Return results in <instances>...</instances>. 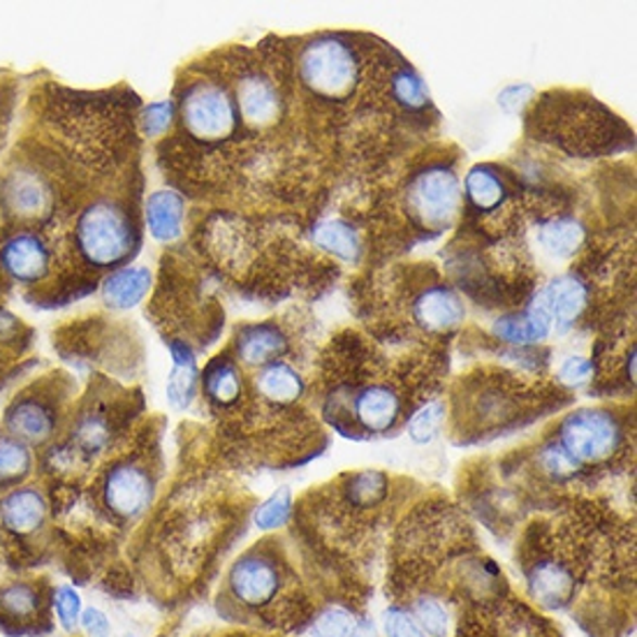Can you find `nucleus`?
I'll return each mask as SVG.
<instances>
[{"instance_id":"28","label":"nucleus","mask_w":637,"mask_h":637,"mask_svg":"<svg viewBox=\"0 0 637 637\" xmlns=\"http://www.w3.org/2000/svg\"><path fill=\"white\" fill-rule=\"evenodd\" d=\"M365 624L346 608H327L314 622V637H359Z\"/></svg>"},{"instance_id":"17","label":"nucleus","mask_w":637,"mask_h":637,"mask_svg":"<svg viewBox=\"0 0 637 637\" xmlns=\"http://www.w3.org/2000/svg\"><path fill=\"white\" fill-rule=\"evenodd\" d=\"M239 355L246 365L269 367L273 359H279L288 351V341L273 324H253L244 327L239 334Z\"/></svg>"},{"instance_id":"14","label":"nucleus","mask_w":637,"mask_h":637,"mask_svg":"<svg viewBox=\"0 0 637 637\" xmlns=\"http://www.w3.org/2000/svg\"><path fill=\"white\" fill-rule=\"evenodd\" d=\"M355 416L371 434H385L402 416V399L385 385H371L355 397Z\"/></svg>"},{"instance_id":"34","label":"nucleus","mask_w":637,"mask_h":637,"mask_svg":"<svg viewBox=\"0 0 637 637\" xmlns=\"http://www.w3.org/2000/svg\"><path fill=\"white\" fill-rule=\"evenodd\" d=\"M543 467L557 477H571L582 469V463L561 443H552L543 450Z\"/></svg>"},{"instance_id":"22","label":"nucleus","mask_w":637,"mask_h":637,"mask_svg":"<svg viewBox=\"0 0 637 637\" xmlns=\"http://www.w3.org/2000/svg\"><path fill=\"white\" fill-rule=\"evenodd\" d=\"M255 385L267 402L281 404V406L297 402L304 392L300 373L292 367L283 365V361H273V365L265 367L260 375L255 378Z\"/></svg>"},{"instance_id":"27","label":"nucleus","mask_w":637,"mask_h":637,"mask_svg":"<svg viewBox=\"0 0 637 637\" xmlns=\"http://www.w3.org/2000/svg\"><path fill=\"white\" fill-rule=\"evenodd\" d=\"M33 467L30 447L12 436H0V485H14Z\"/></svg>"},{"instance_id":"37","label":"nucleus","mask_w":637,"mask_h":637,"mask_svg":"<svg viewBox=\"0 0 637 637\" xmlns=\"http://www.w3.org/2000/svg\"><path fill=\"white\" fill-rule=\"evenodd\" d=\"M79 624H81V628L86 633H89V637H110V630H112L107 614L102 610H98V608L84 610Z\"/></svg>"},{"instance_id":"12","label":"nucleus","mask_w":637,"mask_h":637,"mask_svg":"<svg viewBox=\"0 0 637 637\" xmlns=\"http://www.w3.org/2000/svg\"><path fill=\"white\" fill-rule=\"evenodd\" d=\"M47 498L36 487H16L0 498V524L14 536H30L47 520Z\"/></svg>"},{"instance_id":"30","label":"nucleus","mask_w":637,"mask_h":637,"mask_svg":"<svg viewBox=\"0 0 637 637\" xmlns=\"http://www.w3.org/2000/svg\"><path fill=\"white\" fill-rule=\"evenodd\" d=\"M290 510H292V496H290V489H281L273 496H269L267 501L257 508L255 512V526L257 528H279L288 522L290 518Z\"/></svg>"},{"instance_id":"11","label":"nucleus","mask_w":637,"mask_h":637,"mask_svg":"<svg viewBox=\"0 0 637 637\" xmlns=\"http://www.w3.org/2000/svg\"><path fill=\"white\" fill-rule=\"evenodd\" d=\"M0 195H3L5 209L20 218H42L54 204L49 183L30 169H20L8 175L3 188H0Z\"/></svg>"},{"instance_id":"10","label":"nucleus","mask_w":637,"mask_h":637,"mask_svg":"<svg viewBox=\"0 0 637 637\" xmlns=\"http://www.w3.org/2000/svg\"><path fill=\"white\" fill-rule=\"evenodd\" d=\"M51 253L44 241L33 232L12 234L0 249V265L20 283H38L47 277Z\"/></svg>"},{"instance_id":"6","label":"nucleus","mask_w":637,"mask_h":637,"mask_svg":"<svg viewBox=\"0 0 637 637\" xmlns=\"http://www.w3.org/2000/svg\"><path fill=\"white\" fill-rule=\"evenodd\" d=\"M459 209V181L453 169L432 167L408 186V212L422 228L445 230Z\"/></svg>"},{"instance_id":"20","label":"nucleus","mask_w":637,"mask_h":637,"mask_svg":"<svg viewBox=\"0 0 637 637\" xmlns=\"http://www.w3.org/2000/svg\"><path fill=\"white\" fill-rule=\"evenodd\" d=\"M151 285V273L144 267L118 269L102 285V300L112 308H132L140 304Z\"/></svg>"},{"instance_id":"9","label":"nucleus","mask_w":637,"mask_h":637,"mask_svg":"<svg viewBox=\"0 0 637 637\" xmlns=\"http://www.w3.org/2000/svg\"><path fill=\"white\" fill-rule=\"evenodd\" d=\"M8 436L30 445H44L59 429V410L42 394L24 392L5 410Z\"/></svg>"},{"instance_id":"3","label":"nucleus","mask_w":637,"mask_h":637,"mask_svg":"<svg viewBox=\"0 0 637 637\" xmlns=\"http://www.w3.org/2000/svg\"><path fill=\"white\" fill-rule=\"evenodd\" d=\"M359 65L348 44L322 38L308 44L302 56V79L314 93L343 100L355 91Z\"/></svg>"},{"instance_id":"16","label":"nucleus","mask_w":637,"mask_h":637,"mask_svg":"<svg viewBox=\"0 0 637 637\" xmlns=\"http://www.w3.org/2000/svg\"><path fill=\"white\" fill-rule=\"evenodd\" d=\"M416 318L432 332L450 330V327H457L463 320V304L453 290L432 288L418 297Z\"/></svg>"},{"instance_id":"25","label":"nucleus","mask_w":637,"mask_h":637,"mask_svg":"<svg viewBox=\"0 0 637 637\" xmlns=\"http://www.w3.org/2000/svg\"><path fill=\"white\" fill-rule=\"evenodd\" d=\"M314 241L334 255H339L341 260H355L359 255V239L357 232L343 220H324L314 230Z\"/></svg>"},{"instance_id":"32","label":"nucleus","mask_w":637,"mask_h":637,"mask_svg":"<svg viewBox=\"0 0 637 637\" xmlns=\"http://www.w3.org/2000/svg\"><path fill=\"white\" fill-rule=\"evenodd\" d=\"M443 412H445V408L438 402L436 404H426L422 410H418L416 416L410 418V424H408L410 438L416 443H429V441H432L436 436V432H438L441 422H443Z\"/></svg>"},{"instance_id":"19","label":"nucleus","mask_w":637,"mask_h":637,"mask_svg":"<svg viewBox=\"0 0 637 637\" xmlns=\"http://www.w3.org/2000/svg\"><path fill=\"white\" fill-rule=\"evenodd\" d=\"M146 222L158 241H175L183 228V200L175 191H158L149 198Z\"/></svg>"},{"instance_id":"18","label":"nucleus","mask_w":637,"mask_h":637,"mask_svg":"<svg viewBox=\"0 0 637 637\" xmlns=\"http://www.w3.org/2000/svg\"><path fill=\"white\" fill-rule=\"evenodd\" d=\"M549 324H552V320H549L540 300H536L531 304L528 311H524L520 316H506V318L498 320L494 324V332L504 341L526 346V343L543 341L549 334Z\"/></svg>"},{"instance_id":"15","label":"nucleus","mask_w":637,"mask_h":637,"mask_svg":"<svg viewBox=\"0 0 637 637\" xmlns=\"http://www.w3.org/2000/svg\"><path fill=\"white\" fill-rule=\"evenodd\" d=\"M538 300L545 306L549 320L565 330L568 324L575 322L584 304H587V288L575 277H559L540 292Z\"/></svg>"},{"instance_id":"21","label":"nucleus","mask_w":637,"mask_h":637,"mask_svg":"<svg viewBox=\"0 0 637 637\" xmlns=\"http://www.w3.org/2000/svg\"><path fill=\"white\" fill-rule=\"evenodd\" d=\"M171 357H175V369L167 381V399L175 408H188L195 397L198 387V367L191 348L186 343H171Z\"/></svg>"},{"instance_id":"24","label":"nucleus","mask_w":637,"mask_h":637,"mask_svg":"<svg viewBox=\"0 0 637 637\" xmlns=\"http://www.w3.org/2000/svg\"><path fill=\"white\" fill-rule=\"evenodd\" d=\"M538 239L549 255L568 257L579 249L584 239V228L573 218H557L545 222Z\"/></svg>"},{"instance_id":"35","label":"nucleus","mask_w":637,"mask_h":637,"mask_svg":"<svg viewBox=\"0 0 637 637\" xmlns=\"http://www.w3.org/2000/svg\"><path fill=\"white\" fill-rule=\"evenodd\" d=\"M171 118H175V105L171 102H156V105H149L144 110L142 130L149 137H158L171 126Z\"/></svg>"},{"instance_id":"7","label":"nucleus","mask_w":637,"mask_h":637,"mask_svg":"<svg viewBox=\"0 0 637 637\" xmlns=\"http://www.w3.org/2000/svg\"><path fill=\"white\" fill-rule=\"evenodd\" d=\"M102 504L116 520L132 522L146 512L156 494V480L140 463H116L102 480Z\"/></svg>"},{"instance_id":"4","label":"nucleus","mask_w":637,"mask_h":637,"mask_svg":"<svg viewBox=\"0 0 637 637\" xmlns=\"http://www.w3.org/2000/svg\"><path fill=\"white\" fill-rule=\"evenodd\" d=\"M559 443L579 463H600L622 445V426L606 410H577L561 424Z\"/></svg>"},{"instance_id":"23","label":"nucleus","mask_w":637,"mask_h":637,"mask_svg":"<svg viewBox=\"0 0 637 637\" xmlns=\"http://www.w3.org/2000/svg\"><path fill=\"white\" fill-rule=\"evenodd\" d=\"M204 390L206 397H209L218 406H232L241 397V375L237 367L228 359H216L209 365L204 373Z\"/></svg>"},{"instance_id":"38","label":"nucleus","mask_w":637,"mask_h":637,"mask_svg":"<svg viewBox=\"0 0 637 637\" xmlns=\"http://www.w3.org/2000/svg\"><path fill=\"white\" fill-rule=\"evenodd\" d=\"M589 373H591V361H587L584 357H571L559 371L561 381L568 385L584 383L589 378Z\"/></svg>"},{"instance_id":"26","label":"nucleus","mask_w":637,"mask_h":637,"mask_svg":"<svg viewBox=\"0 0 637 637\" xmlns=\"http://www.w3.org/2000/svg\"><path fill=\"white\" fill-rule=\"evenodd\" d=\"M467 193L480 212H492L504 202L506 188L489 167H473L467 177Z\"/></svg>"},{"instance_id":"5","label":"nucleus","mask_w":637,"mask_h":637,"mask_svg":"<svg viewBox=\"0 0 637 637\" xmlns=\"http://www.w3.org/2000/svg\"><path fill=\"white\" fill-rule=\"evenodd\" d=\"M181 120L195 140L220 142L234 132L237 110L226 89L216 84H195L181 100Z\"/></svg>"},{"instance_id":"29","label":"nucleus","mask_w":637,"mask_h":637,"mask_svg":"<svg viewBox=\"0 0 637 637\" xmlns=\"http://www.w3.org/2000/svg\"><path fill=\"white\" fill-rule=\"evenodd\" d=\"M387 494V477L378 471H365L351 480L348 498L357 508L378 506Z\"/></svg>"},{"instance_id":"13","label":"nucleus","mask_w":637,"mask_h":637,"mask_svg":"<svg viewBox=\"0 0 637 637\" xmlns=\"http://www.w3.org/2000/svg\"><path fill=\"white\" fill-rule=\"evenodd\" d=\"M237 105L246 124L265 128L277 120L281 100L267 77L253 73L237 81Z\"/></svg>"},{"instance_id":"1","label":"nucleus","mask_w":637,"mask_h":637,"mask_svg":"<svg viewBox=\"0 0 637 637\" xmlns=\"http://www.w3.org/2000/svg\"><path fill=\"white\" fill-rule=\"evenodd\" d=\"M295 582L279 552L269 543H257L241 555L226 577L222 600L228 602L226 614L232 616H260L271 610L285 596Z\"/></svg>"},{"instance_id":"39","label":"nucleus","mask_w":637,"mask_h":637,"mask_svg":"<svg viewBox=\"0 0 637 637\" xmlns=\"http://www.w3.org/2000/svg\"><path fill=\"white\" fill-rule=\"evenodd\" d=\"M531 95H533V89L526 84L510 86V89H506L501 95H498V105H501L510 114H518L526 105Z\"/></svg>"},{"instance_id":"2","label":"nucleus","mask_w":637,"mask_h":637,"mask_svg":"<svg viewBox=\"0 0 637 637\" xmlns=\"http://www.w3.org/2000/svg\"><path fill=\"white\" fill-rule=\"evenodd\" d=\"M75 239L86 263L98 269L116 267L132 253L135 228L118 204L102 200L79 214Z\"/></svg>"},{"instance_id":"36","label":"nucleus","mask_w":637,"mask_h":637,"mask_svg":"<svg viewBox=\"0 0 637 637\" xmlns=\"http://www.w3.org/2000/svg\"><path fill=\"white\" fill-rule=\"evenodd\" d=\"M385 633L387 637H426L416 619L397 606L390 608L385 614Z\"/></svg>"},{"instance_id":"33","label":"nucleus","mask_w":637,"mask_h":637,"mask_svg":"<svg viewBox=\"0 0 637 637\" xmlns=\"http://www.w3.org/2000/svg\"><path fill=\"white\" fill-rule=\"evenodd\" d=\"M51 602H54V610H56V619L59 624L63 626V630L67 633H75L79 626V619H81V598L73 587H59L51 596Z\"/></svg>"},{"instance_id":"31","label":"nucleus","mask_w":637,"mask_h":637,"mask_svg":"<svg viewBox=\"0 0 637 637\" xmlns=\"http://www.w3.org/2000/svg\"><path fill=\"white\" fill-rule=\"evenodd\" d=\"M392 91L397 95V100L402 105H406L408 110H420L426 105L429 93H426V86L424 81L410 71V67H404L402 73H397L392 81Z\"/></svg>"},{"instance_id":"8","label":"nucleus","mask_w":637,"mask_h":637,"mask_svg":"<svg viewBox=\"0 0 637 637\" xmlns=\"http://www.w3.org/2000/svg\"><path fill=\"white\" fill-rule=\"evenodd\" d=\"M0 630L12 637L49 630L44 584L12 582L0 591Z\"/></svg>"}]
</instances>
